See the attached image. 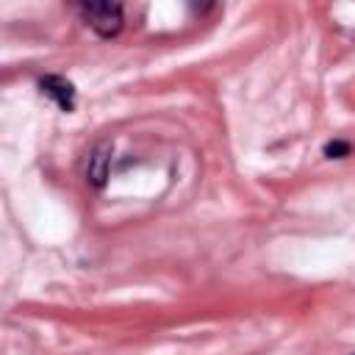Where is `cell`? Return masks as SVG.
<instances>
[{
  "instance_id": "6da1fadb",
  "label": "cell",
  "mask_w": 355,
  "mask_h": 355,
  "mask_svg": "<svg viewBox=\"0 0 355 355\" xmlns=\"http://www.w3.org/2000/svg\"><path fill=\"white\" fill-rule=\"evenodd\" d=\"M78 14L103 39H114L122 31V25H125V8H122V3H108V0L78 3Z\"/></svg>"
},
{
  "instance_id": "3957f363",
  "label": "cell",
  "mask_w": 355,
  "mask_h": 355,
  "mask_svg": "<svg viewBox=\"0 0 355 355\" xmlns=\"http://www.w3.org/2000/svg\"><path fill=\"white\" fill-rule=\"evenodd\" d=\"M111 141H100L89 158H86V183L94 189H103L108 180V169H111Z\"/></svg>"
},
{
  "instance_id": "7a4b0ae2",
  "label": "cell",
  "mask_w": 355,
  "mask_h": 355,
  "mask_svg": "<svg viewBox=\"0 0 355 355\" xmlns=\"http://www.w3.org/2000/svg\"><path fill=\"white\" fill-rule=\"evenodd\" d=\"M39 92L47 97V100H53L61 111H75V103H78V92H75V86H72V80H67L64 75H44V78H39Z\"/></svg>"
},
{
  "instance_id": "277c9868",
  "label": "cell",
  "mask_w": 355,
  "mask_h": 355,
  "mask_svg": "<svg viewBox=\"0 0 355 355\" xmlns=\"http://www.w3.org/2000/svg\"><path fill=\"white\" fill-rule=\"evenodd\" d=\"M324 155L327 158H347V155H352V144L344 139H333L324 144Z\"/></svg>"
}]
</instances>
